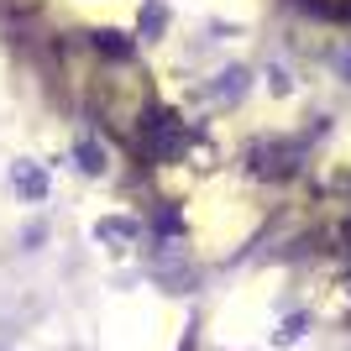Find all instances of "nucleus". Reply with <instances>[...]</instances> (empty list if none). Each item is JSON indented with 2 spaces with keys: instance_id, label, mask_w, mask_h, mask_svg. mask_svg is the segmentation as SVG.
I'll return each mask as SVG.
<instances>
[{
  "instance_id": "4",
  "label": "nucleus",
  "mask_w": 351,
  "mask_h": 351,
  "mask_svg": "<svg viewBox=\"0 0 351 351\" xmlns=\"http://www.w3.org/2000/svg\"><path fill=\"white\" fill-rule=\"evenodd\" d=\"M95 236H105V241H121V236H132V226H126V220H105V226H95Z\"/></svg>"
},
{
  "instance_id": "3",
  "label": "nucleus",
  "mask_w": 351,
  "mask_h": 351,
  "mask_svg": "<svg viewBox=\"0 0 351 351\" xmlns=\"http://www.w3.org/2000/svg\"><path fill=\"white\" fill-rule=\"evenodd\" d=\"M79 168H84V173H100L105 152H95V142H79Z\"/></svg>"
},
{
  "instance_id": "5",
  "label": "nucleus",
  "mask_w": 351,
  "mask_h": 351,
  "mask_svg": "<svg viewBox=\"0 0 351 351\" xmlns=\"http://www.w3.org/2000/svg\"><path fill=\"white\" fill-rule=\"evenodd\" d=\"M241 79H247V73H241V69H231V73H220V84H215V95H241Z\"/></svg>"
},
{
  "instance_id": "2",
  "label": "nucleus",
  "mask_w": 351,
  "mask_h": 351,
  "mask_svg": "<svg viewBox=\"0 0 351 351\" xmlns=\"http://www.w3.org/2000/svg\"><path fill=\"white\" fill-rule=\"evenodd\" d=\"M11 184H16V194H27V199H47V178L32 168V162H16L11 168Z\"/></svg>"
},
{
  "instance_id": "1",
  "label": "nucleus",
  "mask_w": 351,
  "mask_h": 351,
  "mask_svg": "<svg viewBox=\"0 0 351 351\" xmlns=\"http://www.w3.org/2000/svg\"><path fill=\"white\" fill-rule=\"evenodd\" d=\"M147 158H158V162H168L178 152V147H184V126H178V121H168V116H158L152 121V132H147Z\"/></svg>"
}]
</instances>
